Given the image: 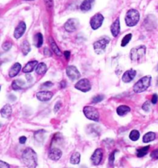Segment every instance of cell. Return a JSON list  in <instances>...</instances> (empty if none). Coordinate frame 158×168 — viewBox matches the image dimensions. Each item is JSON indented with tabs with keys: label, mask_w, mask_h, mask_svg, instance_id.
<instances>
[{
	"label": "cell",
	"mask_w": 158,
	"mask_h": 168,
	"mask_svg": "<svg viewBox=\"0 0 158 168\" xmlns=\"http://www.w3.org/2000/svg\"><path fill=\"white\" fill-rule=\"evenodd\" d=\"M66 86H67V83H66L65 81H63L62 82L60 83L61 88H66Z\"/></svg>",
	"instance_id": "45"
},
{
	"label": "cell",
	"mask_w": 158,
	"mask_h": 168,
	"mask_svg": "<svg viewBox=\"0 0 158 168\" xmlns=\"http://www.w3.org/2000/svg\"><path fill=\"white\" fill-rule=\"evenodd\" d=\"M22 163L28 168H36L37 166V154L32 148H26L22 154Z\"/></svg>",
	"instance_id": "1"
},
{
	"label": "cell",
	"mask_w": 158,
	"mask_h": 168,
	"mask_svg": "<svg viewBox=\"0 0 158 168\" xmlns=\"http://www.w3.org/2000/svg\"><path fill=\"white\" fill-rule=\"evenodd\" d=\"M53 94L52 92L49 91H42L36 94V98L40 101H48L53 98Z\"/></svg>",
	"instance_id": "12"
},
{
	"label": "cell",
	"mask_w": 158,
	"mask_h": 168,
	"mask_svg": "<svg viewBox=\"0 0 158 168\" xmlns=\"http://www.w3.org/2000/svg\"><path fill=\"white\" fill-rule=\"evenodd\" d=\"M131 38H132L131 33H129V34L126 35V36L123 38L122 41H121V47H126V46L128 44V43L130 41Z\"/></svg>",
	"instance_id": "29"
},
{
	"label": "cell",
	"mask_w": 158,
	"mask_h": 168,
	"mask_svg": "<svg viewBox=\"0 0 158 168\" xmlns=\"http://www.w3.org/2000/svg\"><path fill=\"white\" fill-rule=\"evenodd\" d=\"M0 168H10V166L7 163L1 160L0 161Z\"/></svg>",
	"instance_id": "39"
},
{
	"label": "cell",
	"mask_w": 158,
	"mask_h": 168,
	"mask_svg": "<svg viewBox=\"0 0 158 168\" xmlns=\"http://www.w3.org/2000/svg\"><path fill=\"white\" fill-rule=\"evenodd\" d=\"M26 26L25 22H20L19 24V25L17 26L16 29H15L14 31V37L16 39H19L20 38L22 35L24 34L26 31Z\"/></svg>",
	"instance_id": "14"
},
{
	"label": "cell",
	"mask_w": 158,
	"mask_h": 168,
	"mask_svg": "<svg viewBox=\"0 0 158 168\" xmlns=\"http://www.w3.org/2000/svg\"><path fill=\"white\" fill-rule=\"evenodd\" d=\"M50 46H51V48H52V50H53V52H54L56 55H58V56H61V55H62L61 50H59L58 46L56 45V42L53 41L52 37H50Z\"/></svg>",
	"instance_id": "26"
},
{
	"label": "cell",
	"mask_w": 158,
	"mask_h": 168,
	"mask_svg": "<svg viewBox=\"0 0 158 168\" xmlns=\"http://www.w3.org/2000/svg\"><path fill=\"white\" fill-rule=\"evenodd\" d=\"M63 54H64V57L66 58V59L68 60L70 57V52L68 51V50H66V51H64Z\"/></svg>",
	"instance_id": "44"
},
{
	"label": "cell",
	"mask_w": 158,
	"mask_h": 168,
	"mask_svg": "<svg viewBox=\"0 0 158 168\" xmlns=\"http://www.w3.org/2000/svg\"><path fill=\"white\" fill-rule=\"evenodd\" d=\"M158 101V95H156V94H154V95L152 96V98H151V102L153 103V104H156Z\"/></svg>",
	"instance_id": "40"
},
{
	"label": "cell",
	"mask_w": 158,
	"mask_h": 168,
	"mask_svg": "<svg viewBox=\"0 0 158 168\" xmlns=\"http://www.w3.org/2000/svg\"><path fill=\"white\" fill-rule=\"evenodd\" d=\"M130 108L127 106H120L119 107L116 109V113L120 115V116H124V115H127L128 112H130Z\"/></svg>",
	"instance_id": "21"
},
{
	"label": "cell",
	"mask_w": 158,
	"mask_h": 168,
	"mask_svg": "<svg viewBox=\"0 0 158 168\" xmlns=\"http://www.w3.org/2000/svg\"><path fill=\"white\" fill-rule=\"evenodd\" d=\"M103 149L101 148H98L96 150L94 151V153H93V155L91 156V162L93 165L95 166H97L99 163H101L103 159Z\"/></svg>",
	"instance_id": "10"
},
{
	"label": "cell",
	"mask_w": 158,
	"mask_h": 168,
	"mask_svg": "<svg viewBox=\"0 0 158 168\" xmlns=\"http://www.w3.org/2000/svg\"><path fill=\"white\" fill-rule=\"evenodd\" d=\"M156 138V134L153 132H148L143 136V142L144 143H150L153 141Z\"/></svg>",
	"instance_id": "23"
},
{
	"label": "cell",
	"mask_w": 158,
	"mask_h": 168,
	"mask_svg": "<svg viewBox=\"0 0 158 168\" xmlns=\"http://www.w3.org/2000/svg\"><path fill=\"white\" fill-rule=\"evenodd\" d=\"M110 31H111L112 35H113L114 37L118 36V34L120 33V19L119 18L116 19L114 22L113 23V24L110 27Z\"/></svg>",
	"instance_id": "16"
},
{
	"label": "cell",
	"mask_w": 158,
	"mask_h": 168,
	"mask_svg": "<svg viewBox=\"0 0 158 168\" xmlns=\"http://www.w3.org/2000/svg\"><path fill=\"white\" fill-rule=\"evenodd\" d=\"M81 159V155L79 153L75 152L72 154L71 157H70V163L72 164H79V162H80Z\"/></svg>",
	"instance_id": "25"
},
{
	"label": "cell",
	"mask_w": 158,
	"mask_h": 168,
	"mask_svg": "<svg viewBox=\"0 0 158 168\" xmlns=\"http://www.w3.org/2000/svg\"><path fill=\"white\" fill-rule=\"evenodd\" d=\"M150 83H151V77H143L142 78H140V79L133 85V92L137 94L145 92V91L150 87Z\"/></svg>",
	"instance_id": "3"
},
{
	"label": "cell",
	"mask_w": 158,
	"mask_h": 168,
	"mask_svg": "<svg viewBox=\"0 0 158 168\" xmlns=\"http://www.w3.org/2000/svg\"><path fill=\"white\" fill-rule=\"evenodd\" d=\"M61 106H62V104H61L60 101H57V102L56 103V105H55L54 112H57L58 111H59V109L61 108Z\"/></svg>",
	"instance_id": "41"
},
{
	"label": "cell",
	"mask_w": 158,
	"mask_h": 168,
	"mask_svg": "<svg viewBox=\"0 0 158 168\" xmlns=\"http://www.w3.org/2000/svg\"><path fill=\"white\" fill-rule=\"evenodd\" d=\"M116 150L113 151L111 153L109 156V164L110 166H113V163H114V160H115V153H116Z\"/></svg>",
	"instance_id": "33"
},
{
	"label": "cell",
	"mask_w": 158,
	"mask_h": 168,
	"mask_svg": "<svg viewBox=\"0 0 158 168\" xmlns=\"http://www.w3.org/2000/svg\"><path fill=\"white\" fill-rule=\"evenodd\" d=\"M140 20L139 12L134 9H131L127 13L125 16V22L128 27H132L136 26Z\"/></svg>",
	"instance_id": "4"
},
{
	"label": "cell",
	"mask_w": 158,
	"mask_h": 168,
	"mask_svg": "<svg viewBox=\"0 0 158 168\" xmlns=\"http://www.w3.org/2000/svg\"><path fill=\"white\" fill-rule=\"evenodd\" d=\"M12 112H13L12 106L9 104L5 105V106L2 107V109H1V115H2L3 118H10L12 115Z\"/></svg>",
	"instance_id": "18"
},
{
	"label": "cell",
	"mask_w": 158,
	"mask_h": 168,
	"mask_svg": "<svg viewBox=\"0 0 158 168\" xmlns=\"http://www.w3.org/2000/svg\"><path fill=\"white\" fill-rule=\"evenodd\" d=\"M53 85V84L51 82V81H47V82L43 83V84L41 85V88H48L52 87Z\"/></svg>",
	"instance_id": "37"
},
{
	"label": "cell",
	"mask_w": 158,
	"mask_h": 168,
	"mask_svg": "<svg viewBox=\"0 0 158 168\" xmlns=\"http://www.w3.org/2000/svg\"><path fill=\"white\" fill-rule=\"evenodd\" d=\"M25 1H33V0H25Z\"/></svg>",
	"instance_id": "46"
},
{
	"label": "cell",
	"mask_w": 158,
	"mask_h": 168,
	"mask_svg": "<svg viewBox=\"0 0 158 168\" xmlns=\"http://www.w3.org/2000/svg\"><path fill=\"white\" fill-rule=\"evenodd\" d=\"M21 49H22V54H23L24 55L28 54L30 52V50H31V47H30V43H29L27 41H23L22 46H21Z\"/></svg>",
	"instance_id": "27"
},
{
	"label": "cell",
	"mask_w": 158,
	"mask_h": 168,
	"mask_svg": "<svg viewBox=\"0 0 158 168\" xmlns=\"http://www.w3.org/2000/svg\"><path fill=\"white\" fill-rule=\"evenodd\" d=\"M23 82H21V81H14L13 83H12V88L14 90H19V89H22V84H23Z\"/></svg>",
	"instance_id": "30"
},
{
	"label": "cell",
	"mask_w": 158,
	"mask_h": 168,
	"mask_svg": "<svg viewBox=\"0 0 158 168\" xmlns=\"http://www.w3.org/2000/svg\"><path fill=\"white\" fill-rule=\"evenodd\" d=\"M104 95H96V96H94L93 98V99H92V102L93 103H98V102H100V101H102L104 99Z\"/></svg>",
	"instance_id": "32"
},
{
	"label": "cell",
	"mask_w": 158,
	"mask_h": 168,
	"mask_svg": "<svg viewBox=\"0 0 158 168\" xmlns=\"http://www.w3.org/2000/svg\"><path fill=\"white\" fill-rule=\"evenodd\" d=\"M62 151L59 148H53L49 152V158L52 160H54V161L59 160L62 157Z\"/></svg>",
	"instance_id": "15"
},
{
	"label": "cell",
	"mask_w": 158,
	"mask_h": 168,
	"mask_svg": "<svg viewBox=\"0 0 158 168\" xmlns=\"http://www.w3.org/2000/svg\"><path fill=\"white\" fill-rule=\"evenodd\" d=\"M136 71L133 69H130V70H127V71H125L124 73L122 76V81L124 83H129L130 81H132L133 80V78L136 77Z\"/></svg>",
	"instance_id": "13"
},
{
	"label": "cell",
	"mask_w": 158,
	"mask_h": 168,
	"mask_svg": "<svg viewBox=\"0 0 158 168\" xmlns=\"http://www.w3.org/2000/svg\"><path fill=\"white\" fill-rule=\"evenodd\" d=\"M36 40H37V42H36V46L37 47H40L41 46L43 45V35L41 34L40 33H37L36 36Z\"/></svg>",
	"instance_id": "31"
},
{
	"label": "cell",
	"mask_w": 158,
	"mask_h": 168,
	"mask_svg": "<svg viewBox=\"0 0 158 168\" xmlns=\"http://www.w3.org/2000/svg\"><path fill=\"white\" fill-rule=\"evenodd\" d=\"M129 137H130V139L132 141H136V140H138L140 138L139 131L136 130V129L132 130L131 132H130V135H129Z\"/></svg>",
	"instance_id": "28"
},
{
	"label": "cell",
	"mask_w": 158,
	"mask_h": 168,
	"mask_svg": "<svg viewBox=\"0 0 158 168\" xmlns=\"http://www.w3.org/2000/svg\"><path fill=\"white\" fill-rule=\"evenodd\" d=\"M110 39L108 37L102 38V39L99 40V41H96L93 44V49L96 54H102L105 52L106 48H107V44L110 43Z\"/></svg>",
	"instance_id": "5"
},
{
	"label": "cell",
	"mask_w": 158,
	"mask_h": 168,
	"mask_svg": "<svg viewBox=\"0 0 158 168\" xmlns=\"http://www.w3.org/2000/svg\"><path fill=\"white\" fill-rule=\"evenodd\" d=\"M150 157H151V158L154 159V160H157L158 159V149H154L153 151H152L151 153H150Z\"/></svg>",
	"instance_id": "36"
},
{
	"label": "cell",
	"mask_w": 158,
	"mask_h": 168,
	"mask_svg": "<svg viewBox=\"0 0 158 168\" xmlns=\"http://www.w3.org/2000/svg\"><path fill=\"white\" fill-rule=\"evenodd\" d=\"M12 47V44L10 42H6L2 44V48L5 50H10Z\"/></svg>",
	"instance_id": "35"
},
{
	"label": "cell",
	"mask_w": 158,
	"mask_h": 168,
	"mask_svg": "<svg viewBox=\"0 0 158 168\" xmlns=\"http://www.w3.org/2000/svg\"><path fill=\"white\" fill-rule=\"evenodd\" d=\"M79 27V21L76 19H70L67 21V23L64 25V28L67 32H72L76 31Z\"/></svg>",
	"instance_id": "11"
},
{
	"label": "cell",
	"mask_w": 158,
	"mask_h": 168,
	"mask_svg": "<svg viewBox=\"0 0 158 168\" xmlns=\"http://www.w3.org/2000/svg\"><path fill=\"white\" fill-rule=\"evenodd\" d=\"M75 88L77 90L81 91L83 92H87L90 91L91 89V84H90V81L87 78H83L80 79L76 84H75Z\"/></svg>",
	"instance_id": "8"
},
{
	"label": "cell",
	"mask_w": 158,
	"mask_h": 168,
	"mask_svg": "<svg viewBox=\"0 0 158 168\" xmlns=\"http://www.w3.org/2000/svg\"><path fill=\"white\" fill-rule=\"evenodd\" d=\"M45 1V4L48 8H52L53 5V0H44Z\"/></svg>",
	"instance_id": "38"
},
{
	"label": "cell",
	"mask_w": 158,
	"mask_h": 168,
	"mask_svg": "<svg viewBox=\"0 0 158 168\" xmlns=\"http://www.w3.org/2000/svg\"><path fill=\"white\" fill-rule=\"evenodd\" d=\"M146 55V47L144 45L138 46L136 47H133L130 52V58L133 62L142 63L145 60Z\"/></svg>",
	"instance_id": "2"
},
{
	"label": "cell",
	"mask_w": 158,
	"mask_h": 168,
	"mask_svg": "<svg viewBox=\"0 0 158 168\" xmlns=\"http://www.w3.org/2000/svg\"><path fill=\"white\" fill-rule=\"evenodd\" d=\"M21 68H22V67H21V64H19V63H15L11 67L10 71H9V76H10V78H14V77H16V75L19 73Z\"/></svg>",
	"instance_id": "17"
},
{
	"label": "cell",
	"mask_w": 158,
	"mask_h": 168,
	"mask_svg": "<svg viewBox=\"0 0 158 168\" xmlns=\"http://www.w3.org/2000/svg\"><path fill=\"white\" fill-rule=\"evenodd\" d=\"M19 143H21V144H24V143H26V136H21L20 138H19Z\"/></svg>",
	"instance_id": "43"
},
{
	"label": "cell",
	"mask_w": 158,
	"mask_h": 168,
	"mask_svg": "<svg viewBox=\"0 0 158 168\" xmlns=\"http://www.w3.org/2000/svg\"><path fill=\"white\" fill-rule=\"evenodd\" d=\"M47 64L43 62L39 63L38 65L36 66V74L39 75H44V74L47 72Z\"/></svg>",
	"instance_id": "22"
},
{
	"label": "cell",
	"mask_w": 158,
	"mask_h": 168,
	"mask_svg": "<svg viewBox=\"0 0 158 168\" xmlns=\"http://www.w3.org/2000/svg\"><path fill=\"white\" fill-rule=\"evenodd\" d=\"M83 114L88 119L98 122L99 120V114L97 109L93 106H87L83 108Z\"/></svg>",
	"instance_id": "6"
},
{
	"label": "cell",
	"mask_w": 158,
	"mask_h": 168,
	"mask_svg": "<svg viewBox=\"0 0 158 168\" xmlns=\"http://www.w3.org/2000/svg\"><path fill=\"white\" fill-rule=\"evenodd\" d=\"M38 65V62L36 61H30V62L27 63L25 65V67H23L22 69V71L24 73H30V72L33 71V70L35 69V67H36V66Z\"/></svg>",
	"instance_id": "19"
},
{
	"label": "cell",
	"mask_w": 158,
	"mask_h": 168,
	"mask_svg": "<svg viewBox=\"0 0 158 168\" xmlns=\"http://www.w3.org/2000/svg\"><path fill=\"white\" fill-rule=\"evenodd\" d=\"M150 146H146L144 147L139 148V149H136V157H143L144 156H146L148 153L149 149H150Z\"/></svg>",
	"instance_id": "24"
},
{
	"label": "cell",
	"mask_w": 158,
	"mask_h": 168,
	"mask_svg": "<svg viewBox=\"0 0 158 168\" xmlns=\"http://www.w3.org/2000/svg\"><path fill=\"white\" fill-rule=\"evenodd\" d=\"M93 2H94V0H84L80 5V10L85 12L89 11L91 10Z\"/></svg>",
	"instance_id": "20"
},
{
	"label": "cell",
	"mask_w": 158,
	"mask_h": 168,
	"mask_svg": "<svg viewBox=\"0 0 158 168\" xmlns=\"http://www.w3.org/2000/svg\"><path fill=\"white\" fill-rule=\"evenodd\" d=\"M150 101H145L142 106V109L144 111H145V112H148V111L150 110Z\"/></svg>",
	"instance_id": "34"
},
{
	"label": "cell",
	"mask_w": 158,
	"mask_h": 168,
	"mask_svg": "<svg viewBox=\"0 0 158 168\" xmlns=\"http://www.w3.org/2000/svg\"><path fill=\"white\" fill-rule=\"evenodd\" d=\"M104 17L101 13H96L90 19V26L93 30H97L102 26Z\"/></svg>",
	"instance_id": "7"
},
{
	"label": "cell",
	"mask_w": 158,
	"mask_h": 168,
	"mask_svg": "<svg viewBox=\"0 0 158 168\" xmlns=\"http://www.w3.org/2000/svg\"><path fill=\"white\" fill-rule=\"evenodd\" d=\"M43 53H44V55H45V56H47V57H51L52 56L51 51H50V50H49L48 48L44 49Z\"/></svg>",
	"instance_id": "42"
},
{
	"label": "cell",
	"mask_w": 158,
	"mask_h": 168,
	"mask_svg": "<svg viewBox=\"0 0 158 168\" xmlns=\"http://www.w3.org/2000/svg\"><path fill=\"white\" fill-rule=\"evenodd\" d=\"M67 75L69 77L70 80L72 81H76V80L79 79L80 78V73L78 71V69L76 68L75 66L70 65L68 66L67 68Z\"/></svg>",
	"instance_id": "9"
}]
</instances>
